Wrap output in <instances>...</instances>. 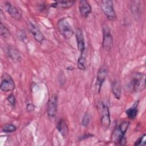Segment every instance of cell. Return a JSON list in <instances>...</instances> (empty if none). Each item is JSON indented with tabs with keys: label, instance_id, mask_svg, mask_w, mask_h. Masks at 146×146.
<instances>
[{
	"label": "cell",
	"instance_id": "1",
	"mask_svg": "<svg viewBox=\"0 0 146 146\" xmlns=\"http://www.w3.org/2000/svg\"><path fill=\"white\" fill-rule=\"evenodd\" d=\"M129 87L136 92L143 91L145 88V76L140 72L132 74L129 81Z\"/></svg>",
	"mask_w": 146,
	"mask_h": 146
},
{
	"label": "cell",
	"instance_id": "2",
	"mask_svg": "<svg viewBox=\"0 0 146 146\" xmlns=\"http://www.w3.org/2000/svg\"><path fill=\"white\" fill-rule=\"evenodd\" d=\"M96 107L100 115V123L102 125L106 128H108L111 124V120L108 106L103 102L100 101L97 103Z\"/></svg>",
	"mask_w": 146,
	"mask_h": 146
},
{
	"label": "cell",
	"instance_id": "3",
	"mask_svg": "<svg viewBox=\"0 0 146 146\" xmlns=\"http://www.w3.org/2000/svg\"><path fill=\"white\" fill-rule=\"evenodd\" d=\"M57 29L59 33L66 39L71 38L74 34L72 27L66 18H60L58 21Z\"/></svg>",
	"mask_w": 146,
	"mask_h": 146
},
{
	"label": "cell",
	"instance_id": "4",
	"mask_svg": "<svg viewBox=\"0 0 146 146\" xmlns=\"http://www.w3.org/2000/svg\"><path fill=\"white\" fill-rule=\"evenodd\" d=\"M100 6L102 11L110 21H114L116 18L113 7V2L110 0H103L100 2Z\"/></svg>",
	"mask_w": 146,
	"mask_h": 146
},
{
	"label": "cell",
	"instance_id": "5",
	"mask_svg": "<svg viewBox=\"0 0 146 146\" xmlns=\"http://www.w3.org/2000/svg\"><path fill=\"white\" fill-rule=\"evenodd\" d=\"M0 88L3 92L12 91L15 88V83L9 74L5 72L1 76V82L0 84Z\"/></svg>",
	"mask_w": 146,
	"mask_h": 146
},
{
	"label": "cell",
	"instance_id": "6",
	"mask_svg": "<svg viewBox=\"0 0 146 146\" xmlns=\"http://www.w3.org/2000/svg\"><path fill=\"white\" fill-rule=\"evenodd\" d=\"M113 46V38L108 26L103 27V42L102 47L106 51H110Z\"/></svg>",
	"mask_w": 146,
	"mask_h": 146
},
{
	"label": "cell",
	"instance_id": "7",
	"mask_svg": "<svg viewBox=\"0 0 146 146\" xmlns=\"http://www.w3.org/2000/svg\"><path fill=\"white\" fill-rule=\"evenodd\" d=\"M108 71L107 66L106 65H103L100 67L98 71L96 80L95 83V91L96 92L99 93L101 90L103 83L106 80L108 75Z\"/></svg>",
	"mask_w": 146,
	"mask_h": 146
},
{
	"label": "cell",
	"instance_id": "8",
	"mask_svg": "<svg viewBox=\"0 0 146 146\" xmlns=\"http://www.w3.org/2000/svg\"><path fill=\"white\" fill-rule=\"evenodd\" d=\"M58 109V96L52 95L48 100L47 103V113L50 118L55 116Z\"/></svg>",
	"mask_w": 146,
	"mask_h": 146
},
{
	"label": "cell",
	"instance_id": "9",
	"mask_svg": "<svg viewBox=\"0 0 146 146\" xmlns=\"http://www.w3.org/2000/svg\"><path fill=\"white\" fill-rule=\"evenodd\" d=\"M125 132L122 131L119 127H116L112 135V140L113 143L124 145L126 144V139L125 137Z\"/></svg>",
	"mask_w": 146,
	"mask_h": 146
},
{
	"label": "cell",
	"instance_id": "10",
	"mask_svg": "<svg viewBox=\"0 0 146 146\" xmlns=\"http://www.w3.org/2000/svg\"><path fill=\"white\" fill-rule=\"evenodd\" d=\"M79 11L82 17L87 18L91 13L92 9L90 3L86 0H81L79 2Z\"/></svg>",
	"mask_w": 146,
	"mask_h": 146
},
{
	"label": "cell",
	"instance_id": "11",
	"mask_svg": "<svg viewBox=\"0 0 146 146\" xmlns=\"http://www.w3.org/2000/svg\"><path fill=\"white\" fill-rule=\"evenodd\" d=\"M5 9L8 14L14 19L19 20L21 18V13L15 6L9 2L5 3Z\"/></svg>",
	"mask_w": 146,
	"mask_h": 146
},
{
	"label": "cell",
	"instance_id": "12",
	"mask_svg": "<svg viewBox=\"0 0 146 146\" xmlns=\"http://www.w3.org/2000/svg\"><path fill=\"white\" fill-rule=\"evenodd\" d=\"M75 36L77 42V47L78 50L80 51V54L84 53L85 51V43L82 31L79 28L76 29Z\"/></svg>",
	"mask_w": 146,
	"mask_h": 146
},
{
	"label": "cell",
	"instance_id": "13",
	"mask_svg": "<svg viewBox=\"0 0 146 146\" xmlns=\"http://www.w3.org/2000/svg\"><path fill=\"white\" fill-rule=\"evenodd\" d=\"M30 30L36 41L42 43L44 40V36L39 28L34 23H30Z\"/></svg>",
	"mask_w": 146,
	"mask_h": 146
},
{
	"label": "cell",
	"instance_id": "14",
	"mask_svg": "<svg viewBox=\"0 0 146 146\" xmlns=\"http://www.w3.org/2000/svg\"><path fill=\"white\" fill-rule=\"evenodd\" d=\"M56 128L60 134L64 137H66L68 133V128L65 121L63 119H61L56 124Z\"/></svg>",
	"mask_w": 146,
	"mask_h": 146
},
{
	"label": "cell",
	"instance_id": "15",
	"mask_svg": "<svg viewBox=\"0 0 146 146\" xmlns=\"http://www.w3.org/2000/svg\"><path fill=\"white\" fill-rule=\"evenodd\" d=\"M7 52L9 56L14 60L20 61L21 56L18 50L13 46H9L7 48Z\"/></svg>",
	"mask_w": 146,
	"mask_h": 146
},
{
	"label": "cell",
	"instance_id": "16",
	"mask_svg": "<svg viewBox=\"0 0 146 146\" xmlns=\"http://www.w3.org/2000/svg\"><path fill=\"white\" fill-rule=\"evenodd\" d=\"M112 92L117 99H120L121 94V87L119 81L115 80L112 83Z\"/></svg>",
	"mask_w": 146,
	"mask_h": 146
},
{
	"label": "cell",
	"instance_id": "17",
	"mask_svg": "<svg viewBox=\"0 0 146 146\" xmlns=\"http://www.w3.org/2000/svg\"><path fill=\"white\" fill-rule=\"evenodd\" d=\"M75 1H56L52 4V6L55 8L68 9L74 5Z\"/></svg>",
	"mask_w": 146,
	"mask_h": 146
},
{
	"label": "cell",
	"instance_id": "18",
	"mask_svg": "<svg viewBox=\"0 0 146 146\" xmlns=\"http://www.w3.org/2000/svg\"><path fill=\"white\" fill-rule=\"evenodd\" d=\"M137 102H135V103L133 105L132 107L129 108L126 111V114L128 117L130 119H135L137 116L138 110H137Z\"/></svg>",
	"mask_w": 146,
	"mask_h": 146
},
{
	"label": "cell",
	"instance_id": "19",
	"mask_svg": "<svg viewBox=\"0 0 146 146\" xmlns=\"http://www.w3.org/2000/svg\"><path fill=\"white\" fill-rule=\"evenodd\" d=\"M131 10L132 14L133 15L135 18H139L140 15V7L138 2L136 1H134L132 2V4L131 5Z\"/></svg>",
	"mask_w": 146,
	"mask_h": 146
},
{
	"label": "cell",
	"instance_id": "20",
	"mask_svg": "<svg viewBox=\"0 0 146 146\" xmlns=\"http://www.w3.org/2000/svg\"><path fill=\"white\" fill-rule=\"evenodd\" d=\"M0 34L1 36L3 38L7 39L10 36V32L8 28L2 23V22L0 23Z\"/></svg>",
	"mask_w": 146,
	"mask_h": 146
},
{
	"label": "cell",
	"instance_id": "21",
	"mask_svg": "<svg viewBox=\"0 0 146 146\" xmlns=\"http://www.w3.org/2000/svg\"><path fill=\"white\" fill-rule=\"evenodd\" d=\"M86 58L84 53L80 54V55L78 60V67L79 69L81 70H84L86 69Z\"/></svg>",
	"mask_w": 146,
	"mask_h": 146
},
{
	"label": "cell",
	"instance_id": "22",
	"mask_svg": "<svg viewBox=\"0 0 146 146\" xmlns=\"http://www.w3.org/2000/svg\"><path fill=\"white\" fill-rule=\"evenodd\" d=\"M17 129V127L11 124H6L2 129V131L3 132L6 133H11L13 132H15Z\"/></svg>",
	"mask_w": 146,
	"mask_h": 146
},
{
	"label": "cell",
	"instance_id": "23",
	"mask_svg": "<svg viewBox=\"0 0 146 146\" xmlns=\"http://www.w3.org/2000/svg\"><path fill=\"white\" fill-rule=\"evenodd\" d=\"M90 121V116L88 113H86L82 120V125L84 127H87Z\"/></svg>",
	"mask_w": 146,
	"mask_h": 146
},
{
	"label": "cell",
	"instance_id": "24",
	"mask_svg": "<svg viewBox=\"0 0 146 146\" xmlns=\"http://www.w3.org/2000/svg\"><path fill=\"white\" fill-rule=\"evenodd\" d=\"M7 100L8 101V102L10 103V104L11 105V106H12L13 107H14L15 106V104H16V99L14 95V94H10L7 98Z\"/></svg>",
	"mask_w": 146,
	"mask_h": 146
},
{
	"label": "cell",
	"instance_id": "25",
	"mask_svg": "<svg viewBox=\"0 0 146 146\" xmlns=\"http://www.w3.org/2000/svg\"><path fill=\"white\" fill-rule=\"evenodd\" d=\"M145 144V135H143V136L140 137L134 143V145H143Z\"/></svg>",
	"mask_w": 146,
	"mask_h": 146
},
{
	"label": "cell",
	"instance_id": "26",
	"mask_svg": "<svg viewBox=\"0 0 146 146\" xmlns=\"http://www.w3.org/2000/svg\"><path fill=\"white\" fill-rule=\"evenodd\" d=\"M19 38L22 40V42H25V41H27V37L24 31H21L20 33H19Z\"/></svg>",
	"mask_w": 146,
	"mask_h": 146
},
{
	"label": "cell",
	"instance_id": "27",
	"mask_svg": "<svg viewBox=\"0 0 146 146\" xmlns=\"http://www.w3.org/2000/svg\"><path fill=\"white\" fill-rule=\"evenodd\" d=\"M35 106L32 103H29L26 106V110L28 112H32L34 110Z\"/></svg>",
	"mask_w": 146,
	"mask_h": 146
}]
</instances>
